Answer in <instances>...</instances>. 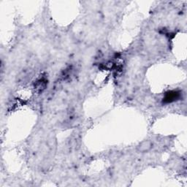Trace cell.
<instances>
[{
  "label": "cell",
  "instance_id": "obj_1",
  "mask_svg": "<svg viewBox=\"0 0 187 187\" xmlns=\"http://www.w3.org/2000/svg\"><path fill=\"white\" fill-rule=\"evenodd\" d=\"M152 147V143L150 141H143V143H140V145L138 146V150L141 152H145L149 151Z\"/></svg>",
  "mask_w": 187,
  "mask_h": 187
}]
</instances>
